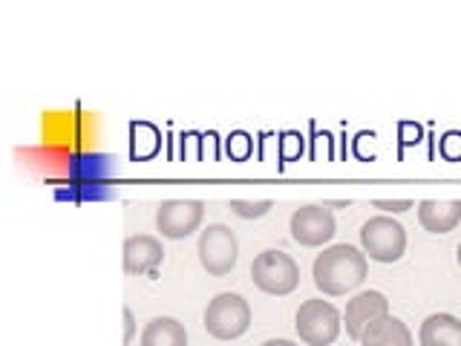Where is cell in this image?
Wrapping results in <instances>:
<instances>
[{
    "label": "cell",
    "mask_w": 461,
    "mask_h": 346,
    "mask_svg": "<svg viewBox=\"0 0 461 346\" xmlns=\"http://www.w3.org/2000/svg\"><path fill=\"white\" fill-rule=\"evenodd\" d=\"M366 254L355 249V245H329L323 254L314 257V266H312V278L314 286L321 288L323 295L329 297H340L346 292H352L360 283L366 280Z\"/></svg>",
    "instance_id": "obj_1"
},
{
    "label": "cell",
    "mask_w": 461,
    "mask_h": 346,
    "mask_svg": "<svg viewBox=\"0 0 461 346\" xmlns=\"http://www.w3.org/2000/svg\"><path fill=\"white\" fill-rule=\"evenodd\" d=\"M251 280L259 292L274 295V297H285L300 286V266L294 263L292 254H285L280 249H268L254 257Z\"/></svg>",
    "instance_id": "obj_2"
},
{
    "label": "cell",
    "mask_w": 461,
    "mask_h": 346,
    "mask_svg": "<svg viewBox=\"0 0 461 346\" xmlns=\"http://www.w3.org/2000/svg\"><path fill=\"white\" fill-rule=\"evenodd\" d=\"M251 326V306L242 295L222 292L205 309V329L216 341H237Z\"/></svg>",
    "instance_id": "obj_3"
},
{
    "label": "cell",
    "mask_w": 461,
    "mask_h": 346,
    "mask_svg": "<svg viewBox=\"0 0 461 346\" xmlns=\"http://www.w3.org/2000/svg\"><path fill=\"white\" fill-rule=\"evenodd\" d=\"M360 245H364V254L375 263H398L407 251V231L393 216H369V220L360 225Z\"/></svg>",
    "instance_id": "obj_4"
},
{
    "label": "cell",
    "mask_w": 461,
    "mask_h": 346,
    "mask_svg": "<svg viewBox=\"0 0 461 346\" xmlns=\"http://www.w3.org/2000/svg\"><path fill=\"white\" fill-rule=\"evenodd\" d=\"M340 321H343V314L331 306L329 300L314 297V300L300 303L294 329L306 346H329L340 335Z\"/></svg>",
    "instance_id": "obj_5"
},
{
    "label": "cell",
    "mask_w": 461,
    "mask_h": 346,
    "mask_svg": "<svg viewBox=\"0 0 461 346\" xmlns=\"http://www.w3.org/2000/svg\"><path fill=\"white\" fill-rule=\"evenodd\" d=\"M240 257V242L237 234L222 223H213L202 231L199 237V263L211 278H225L234 271Z\"/></svg>",
    "instance_id": "obj_6"
},
{
    "label": "cell",
    "mask_w": 461,
    "mask_h": 346,
    "mask_svg": "<svg viewBox=\"0 0 461 346\" xmlns=\"http://www.w3.org/2000/svg\"><path fill=\"white\" fill-rule=\"evenodd\" d=\"M205 205L202 199H165L156 211V228L167 240H185L202 225Z\"/></svg>",
    "instance_id": "obj_7"
},
{
    "label": "cell",
    "mask_w": 461,
    "mask_h": 346,
    "mask_svg": "<svg viewBox=\"0 0 461 346\" xmlns=\"http://www.w3.org/2000/svg\"><path fill=\"white\" fill-rule=\"evenodd\" d=\"M288 231H292V240L297 245L317 249V245H323L335 237L338 223H335V214H331L326 205H303L292 214Z\"/></svg>",
    "instance_id": "obj_8"
},
{
    "label": "cell",
    "mask_w": 461,
    "mask_h": 346,
    "mask_svg": "<svg viewBox=\"0 0 461 346\" xmlns=\"http://www.w3.org/2000/svg\"><path fill=\"white\" fill-rule=\"evenodd\" d=\"M386 314H389V300L384 292H378V288H369V292L355 295L349 303H346V312H343L346 335H349L352 341H360L364 338V332L372 323H378Z\"/></svg>",
    "instance_id": "obj_9"
},
{
    "label": "cell",
    "mask_w": 461,
    "mask_h": 346,
    "mask_svg": "<svg viewBox=\"0 0 461 346\" xmlns=\"http://www.w3.org/2000/svg\"><path fill=\"white\" fill-rule=\"evenodd\" d=\"M165 249L150 234H136L124 242V271L127 274H156L162 266Z\"/></svg>",
    "instance_id": "obj_10"
},
{
    "label": "cell",
    "mask_w": 461,
    "mask_h": 346,
    "mask_svg": "<svg viewBox=\"0 0 461 346\" xmlns=\"http://www.w3.org/2000/svg\"><path fill=\"white\" fill-rule=\"evenodd\" d=\"M418 223L429 234H450L461 223V199H421L418 202Z\"/></svg>",
    "instance_id": "obj_11"
},
{
    "label": "cell",
    "mask_w": 461,
    "mask_h": 346,
    "mask_svg": "<svg viewBox=\"0 0 461 346\" xmlns=\"http://www.w3.org/2000/svg\"><path fill=\"white\" fill-rule=\"evenodd\" d=\"M421 346H461V321L456 314L436 312L418 329Z\"/></svg>",
    "instance_id": "obj_12"
},
{
    "label": "cell",
    "mask_w": 461,
    "mask_h": 346,
    "mask_svg": "<svg viewBox=\"0 0 461 346\" xmlns=\"http://www.w3.org/2000/svg\"><path fill=\"white\" fill-rule=\"evenodd\" d=\"M360 346H412V332L407 323L398 321V317L386 314L364 332Z\"/></svg>",
    "instance_id": "obj_13"
},
{
    "label": "cell",
    "mask_w": 461,
    "mask_h": 346,
    "mask_svg": "<svg viewBox=\"0 0 461 346\" xmlns=\"http://www.w3.org/2000/svg\"><path fill=\"white\" fill-rule=\"evenodd\" d=\"M141 346H187V329L176 317H153L141 332Z\"/></svg>",
    "instance_id": "obj_14"
},
{
    "label": "cell",
    "mask_w": 461,
    "mask_h": 346,
    "mask_svg": "<svg viewBox=\"0 0 461 346\" xmlns=\"http://www.w3.org/2000/svg\"><path fill=\"white\" fill-rule=\"evenodd\" d=\"M228 208L237 216H242V220H257V216H266L274 208V202L271 199H230Z\"/></svg>",
    "instance_id": "obj_15"
},
{
    "label": "cell",
    "mask_w": 461,
    "mask_h": 346,
    "mask_svg": "<svg viewBox=\"0 0 461 346\" xmlns=\"http://www.w3.org/2000/svg\"><path fill=\"white\" fill-rule=\"evenodd\" d=\"M375 208H381L384 214H403L412 208V199H375Z\"/></svg>",
    "instance_id": "obj_16"
},
{
    "label": "cell",
    "mask_w": 461,
    "mask_h": 346,
    "mask_svg": "<svg viewBox=\"0 0 461 346\" xmlns=\"http://www.w3.org/2000/svg\"><path fill=\"white\" fill-rule=\"evenodd\" d=\"M122 317H124V346H130V341L136 338V317H133V312H130V309H124Z\"/></svg>",
    "instance_id": "obj_17"
},
{
    "label": "cell",
    "mask_w": 461,
    "mask_h": 346,
    "mask_svg": "<svg viewBox=\"0 0 461 346\" xmlns=\"http://www.w3.org/2000/svg\"><path fill=\"white\" fill-rule=\"evenodd\" d=\"M259 346H297L294 341H285V338H271L266 343H259Z\"/></svg>",
    "instance_id": "obj_18"
},
{
    "label": "cell",
    "mask_w": 461,
    "mask_h": 346,
    "mask_svg": "<svg viewBox=\"0 0 461 346\" xmlns=\"http://www.w3.org/2000/svg\"><path fill=\"white\" fill-rule=\"evenodd\" d=\"M456 257H458V266H461V242H458V254Z\"/></svg>",
    "instance_id": "obj_19"
}]
</instances>
